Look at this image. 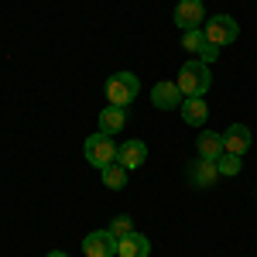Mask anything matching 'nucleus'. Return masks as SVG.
I'll return each mask as SVG.
<instances>
[{"instance_id": "1", "label": "nucleus", "mask_w": 257, "mask_h": 257, "mask_svg": "<svg viewBox=\"0 0 257 257\" xmlns=\"http://www.w3.org/2000/svg\"><path fill=\"white\" fill-rule=\"evenodd\" d=\"M209 82H213V76H209V65L206 62H185L178 69L175 86L182 89V96H206Z\"/></svg>"}, {"instance_id": "2", "label": "nucleus", "mask_w": 257, "mask_h": 257, "mask_svg": "<svg viewBox=\"0 0 257 257\" xmlns=\"http://www.w3.org/2000/svg\"><path fill=\"white\" fill-rule=\"evenodd\" d=\"M82 151H86V161L93 165V168H106V165H113L120 155L117 141H113V134H103V131H96V134H89L86 138V144H82Z\"/></svg>"}, {"instance_id": "3", "label": "nucleus", "mask_w": 257, "mask_h": 257, "mask_svg": "<svg viewBox=\"0 0 257 257\" xmlns=\"http://www.w3.org/2000/svg\"><path fill=\"white\" fill-rule=\"evenodd\" d=\"M103 93H106V103L110 106H127L141 93V79L134 72H113L106 79V86H103Z\"/></svg>"}, {"instance_id": "4", "label": "nucleus", "mask_w": 257, "mask_h": 257, "mask_svg": "<svg viewBox=\"0 0 257 257\" xmlns=\"http://www.w3.org/2000/svg\"><path fill=\"white\" fill-rule=\"evenodd\" d=\"M202 35H206L209 45L226 48V45H233L240 38V24L230 14H213V18H206V24H202Z\"/></svg>"}, {"instance_id": "5", "label": "nucleus", "mask_w": 257, "mask_h": 257, "mask_svg": "<svg viewBox=\"0 0 257 257\" xmlns=\"http://www.w3.org/2000/svg\"><path fill=\"white\" fill-rule=\"evenodd\" d=\"M206 24V7L202 0H178L175 4V28L178 31H196Z\"/></svg>"}, {"instance_id": "6", "label": "nucleus", "mask_w": 257, "mask_h": 257, "mask_svg": "<svg viewBox=\"0 0 257 257\" xmlns=\"http://www.w3.org/2000/svg\"><path fill=\"white\" fill-rule=\"evenodd\" d=\"M82 254L86 257H117V237L110 230H93L82 240Z\"/></svg>"}, {"instance_id": "7", "label": "nucleus", "mask_w": 257, "mask_h": 257, "mask_svg": "<svg viewBox=\"0 0 257 257\" xmlns=\"http://www.w3.org/2000/svg\"><path fill=\"white\" fill-rule=\"evenodd\" d=\"M250 127L247 123H230L226 134H223V151L226 155H247L250 151Z\"/></svg>"}, {"instance_id": "8", "label": "nucleus", "mask_w": 257, "mask_h": 257, "mask_svg": "<svg viewBox=\"0 0 257 257\" xmlns=\"http://www.w3.org/2000/svg\"><path fill=\"white\" fill-rule=\"evenodd\" d=\"M178 110H182V120L189 127H206V120H209V106H206L202 96H185Z\"/></svg>"}, {"instance_id": "9", "label": "nucleus", "mask_w": 257, "mask_h": 257, "mask_svg": "<svg viewBox=\"0 0 257 257\" xmlns=\"http://www.w3.org/2000/svg\"><path fill=\"white\" fill-rule=\"evenodd\" d=\"M117 257H151V240L134 230L117 240Z\"/></svg>"}, {"instance_id": "10", "label": "nucleus", "mask_w": 257, "mask_h": 257, "mask_svg": "<svg viewBox=\"0 0 257 257\" xmlns=\"http://www.w3.org/2000/svg\"><path fill=\"white\" fill-rule=\"evenodd\" d=\"M182 99L185 96L175 82H155V89H151V103L158 110H175V106H182Z\"/></svg>"}, {"instance_id": "11", "label": "nucleus", "mask_w": 257, "mask_h": 257, "mask_svg": "<svg viewBox=\"0 0 257 257\" xmlns=\"http://www.w3.org/2000/svg\"><path fill=\"white\" fill-rule=\"evenodd\" d=\"M117 161L123 165V168H127V172L141 168V165L148 161V144H144V141H123V144H120Z\"/></svg>"}, {"instance_id": "12", "label": "nucleus", "mask_w": 257, "mask_h": 257, "mask_svg": "<svg viewBox=\"0 0 257 257\" xmlns=\"http://www.w3.org/2000/svg\"><path fill=\"white\" fill-rule=\"evenodd\" d=\"M123 123H127V110L123 106H103L99 110V131L103 134H117V131H123Z\"/></svg>"}, {"instance_id": "13", "label": "nucleus", "mask_w": 257, "mask_h": 257, "mask_svg": "<svg viewBox=\"0 0 257 257\" xmlns=\"http://www.w3.org/2000/svg\"><path fill=\"white\" fill-rule=\"evenodd\" d=\"M196 148H199V158L216 161L219 155H223V134H216V131H202L199 141H196Z\"/></svg>"}, {"instance_id": "14", "label": "nucleus", "mask_w": 257, "mask_h": 257, "mask_svg": "<svg viewBox=\"0 0 257 257\" xmlns=\"http://www.w3.org/2000/svg\"><path fill=\"white\" fill-rule=\"evenodd\" d=\"M216 178H219V172H216V161L199 158L196 165H192V182H196L199 189H209V185H213Z\"/></svg>"}, {"instance_id": "15", "label": "nucleus", "mask_w": 257, "mask_h": 257, "mask_svg": "<svg viewBox=\"0 0 257 257\" xmlns=\"http://www.w3.org/2000/svg\"><path fill=\"white\" fill-rule=\"evenodd\" d=\"M99 175H103V185H106V189H113V192H120V189L127 185V168H123L120 161L106 165V168H103Z\"/></svg>"}, {"instance_id": "16", "label": "nucleus", "mask_w": 257, "mask_h": 257, "mask_svg": "<svg viewBox=\"0 0 257 257\" xmlns=\"http://www.w3.org/2000/svg\"><path fill=\"white\" fill-rule=\"evenodd\" d=\"M206 45H209V41H206V35H202V28H196V31H182V48H189V52L202 55Z\"/></svg>"}, {"instance_id": "17", "label": "nucleus", "mask_w": 257, "mask_h": 257, "mask_svg": "<svg viewBox=\"0 0 257 257\" xmlns=\"http://www.w3.org/2000/svg\"><path fill=\"white\" fill-rule=\"evenodd\" d=\"M240 168H243V161H240V155H219L216 158V172L219 175H240Z\"/></svg>"}, {"instance_id": "18", "label": "nucleus", "mask_w": 257, "mask_h": 257, "mask_svg": "<svg viewBox=\"0 0 257 257\" xmlns=\"http://www.w3.org/2000/svg\"><path fill=\"white\" fill-rule=\"evenodd\" d=\"M106 230L120 240V237H127V233H134V219H131V216H117L110 226H106Z\"/></svg>"}, {"instance_id": "19", "label": "nucleus", "mask_w": 257, "mask_h": 257, "mask_svg": "<svg viewBox=\"0 0 257 257\" xmlns=\"http://www.w3.org/2000/svg\"><path fill=\"white\" fill-rule=\"evenodd\" d=\"M45 257H69L65 250H52V254H45Z\"/></svg>"}]
</instances>
